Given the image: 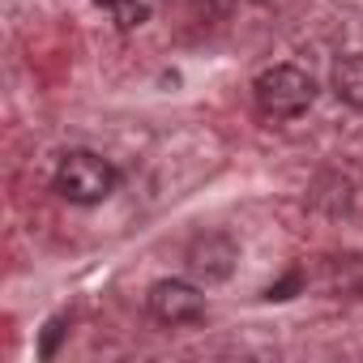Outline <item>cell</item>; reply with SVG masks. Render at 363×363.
Instances as JSON below:
<instances>
[{
  "label": "cell",
  "instance_id": "4",
  "mask_svg": "<svg viewBox=\"0 0 363 363\" xmlns=\"http://www.w3.org/2000/svg\"><path fill=\"white\" fill-rule=\"evenodd\" d=\"M235 261H240V248H235L227 235H218V231L197 235V240L189 244V252H184L189 274L201 278V282H223V278H231Z\"/></svg>",
  "mask_w": 363,
  "mask_h": 363
},
{
  "label": "cell",
  "instance_id": "8",
  "mask_svg": "<svg viewBox=\"0 0 363 363\" xmlns=\"http://www.w3.org/2000/svg\"><path fill=\"white\" fill-rule=\"evenodd\" d=\"M291 291H299V274H291L286 282H278V286H269V299H291Z\"/></svg>",
  "mask_w": 363,
  "mask_h": 363
},
{
  "label": "cell",
  "instance_id": "5",
  "mask_svg": "<svg viewBox=\"0 0 363 363\" xmlns=\"http://www.w3.org/2000/svg\"><path fill=\"white\" fill-rule=\"evenodd\" d=\"M333 94L346 107L363 111V56H342L333 65Z\"/></svg>",
  "mask_w": 363,
  "mask_h": 363
},
{
  "label": "cell",
  "instance_id": "6",
  "mask_svg": "<svg viewBox=\"0 0 363 363\" xmlns=\"http://www.w3.org/2000/svg\"><path fill=\"white\" fill-rule=\"evenodd\" d=\"M111 18H116L120 30H133V26H141V22L150 18V9L141 5V0H116V5H111Z\"/></svg>",
  "mask_w": 363,
  "mask_h": 363
},
{
  "label": "cell",
  "instance_id": "2",
  "mask_svg": "<svg viewBox=\"0 0 363 363\" xmlns=\"http://www.w3.org/2000/svg\"><path fill=\"white\" fill-rule=\"evenodd\" d=\"M56 193L73 206H99L116 193V167L94 150H73L56 167Z\"/></svg>",
  "mask_w": 363,
  "mask_h": 363
},
{
  "label": "cell",
  "instance_id": "7",
  "mask_svg": "<svg viewBox=\"0 0 363 363\" xmlns=\"http://www.w3.org/2000/svg\"><path fill=\"white\" fill-rule=\"evenodd\" d=\"M65 333H69V329H65V316H56V320H48V329H43V346H39V354H43V359H52Z\"/></svg>",
  "mask_w": 363,
  "mask_h": 363
},
{
  "label": "cell",
  "instance_id": "1",
  "mask_svg": "<svg viewBox=\"0 0 363 363\" xmlns=\"http://www.w3.org/2000/svg\"><path fill=\"white\" fill-rule=\"evenodd\" d=\"M252 99L269 120H295L316 103V82L299 65H274L252 82Z\"/></svg>",
  "mask_w": 363,
  "mask_h": 363
},
{
  "label": "cell",
  "instance_id": "9",
  "mask_svg": "<svg viewBox=\"0 0 363 363\" xmlns=\"http://www.w3.org/2000/svg\"><path fill=\"white\" fill-rule=\"evenodd\" d=\"M99 5H116V0H99Z\"/></svg>",
  "mask_w": 363,
  "mask_h": 363
},
{
  "label": "cell",
  "instance_id": "3",
  "mask_svg": "<svg viewBox=\"0 0 363 363\" xmlns=\"http://www.w3.org/2000/svg\"><path fill=\"white\" fill-rule=\"evenodd\" d=\"M145 303H150V316L162 320V325H189V320H197L206 312L201 286H193L184 278H162V282H154L150 295H145Z\"/></svg>",
  "mask_w": 363,
  "mask_h": 363
}]
</instances>
